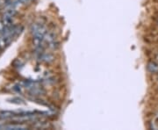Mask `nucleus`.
Masks as SVG:
<instances>
[{"label": "nucleus", "instance_id": "423d86ee", "mask_svg": "<svg viewBox=\"0 0 158 130\" xmlns=\"http://www.w3.org/2000/svg\"><path fill=\"white\" fill-rule=\"evenodd\" d=\"M10 102L13 103V104H17V105H25L26 104L24 100H22L19 98H13V99H10Z\"/></svg>", "mask_w": 158, "mask_h": 130}, {"label": "nucleus", "instance_id": "9d476101", "mask_svg": "<svg viewBox=\"0 0 158 130\" xmlns=\"http://www.w3.org/2000/svg\"><path fill=\"white\" fill-rule=\"evenodd\" d=\"M0 50H1V48H0Z\"/></svg>", "mask_w": 158, "mask_h": 130}, {"label": "nucleus", "instance_id": "6e6552de", "mask_svg": "<svg viewBox=\"0 0 158 130\" xmlns=\"http://www.w3.org/2000/svg\"><path fill=\"white\" fill-rule=\"evenodd\" d=\"M19 1H20V4L21 5H27V4L32 3L34 0H19Z\"/></svg>", "mask_w": 158, "mask_h": 130}, {"label": "nucleus", "instance_id": "7ed1b4c3", "mask_svg": "<svg viewBox=\"0 0 158 130\" xmlns=\"http://www.w3.org/2000/svg\"><path fill=\"white\" fill-rule=\"evenodd\" d=\"M147 69L149 73H158V63L156 62H149L147 64Z\"/></svg>", "mask_w": 158, "mask_h": 130}, {"label": "nucleus", "instance_id": "f03ea898", "mask_svg": "<svg viewBox=\"0 0 158 130\" xmlns=\"http://www.w3.org/2000/svg\"><path fill=\"white\" fill-rule=\"evenodd\" d=\"M56 34L54 31H48L44 35V41H45L46 46L48 45V43L52 42V41L56 40Z\"/></svg>", "mask_w": 158, "mask_h": 130}, {"label": "nucleus", "instance_id": "0eeeda50", "mask_svg": "<svg viewBox=\"0 0 158 130\" xmlns=\"http://www.w3.org/2000/svg\"><path fill=\"white\" fill-rule=\"evenodd\" d=\"M5 29H6V27H5V24L3 22V19H0V34L4 32Z\"/></svg>", "mask_w": 158, "mask_h": 130}, {"label": "nucleus", "instance_id": "f257e3e1", "mask_svg": "<svg viewBox=\"0 0 158 130\" xmlns=\"http://www.w3.org/2000/svg\"><path fill=\"white\" fill-rule=\"evenodd\" d=\"M36 58L37 60L44 63H51L55 60V57L51 53H47L43 51H36Z\"/></svg>", "mask_w": 158, "mask_h": 130}, {"label": "nucleus", "instance_id": "1a4fd4ad", "mask_svg": "<svg viewBox=\"0 0 158 130\" xmlns=\"http://www.w3.org/2000/svg\"><path fill=\"white\" fill-rule=\"evenodd\" d=\"M155 123L158 125V117H157V118H156V122H155Z\"/></svg>", "mask_w": 158, "mask_h": 130}, {"label": "nucleus", "instance_id": "20e7f679", "mask_svg": "<svg viewBox=\"0 0 158 130\" xmlns=\"http://www.w3.org/2000/svg\"><path fill=\"white\" fill-rule=\"evenodd\" d=\"M27 126L20 124H8L3 125L2 129H26Z\"/></svg>", "mask_w": 158, "mask_h": 130}, {"label": "nucleus", "instance_id": "9b49d317", "mask_svg": "<svg viewBox=\"0 0 158 130\" xmlns=\"http://www.w3.org/2000/svg\"><path fill=\"white\" fill-rule=\"evenodd\" d=\"M0 2H1V0H0Z\"/></svg>", "mask_w": 158, "mask_h": 130}, {"label": "nucleus", "instance_id": "39448f33", "mask_svg": "<svg viewBox=\"0 0 158 130\" xmlns=\"http://www.w3.org/2000/svg\"><path fill=\"white\" fill-rule=\"evenodd\" d=\"M59 47H60V42L57 40H54V41H52L47 45V48H48L51 50H56L59 48Z\"/></svg>", "mask_w": 158, "mask_h": 130}]
</instances>
